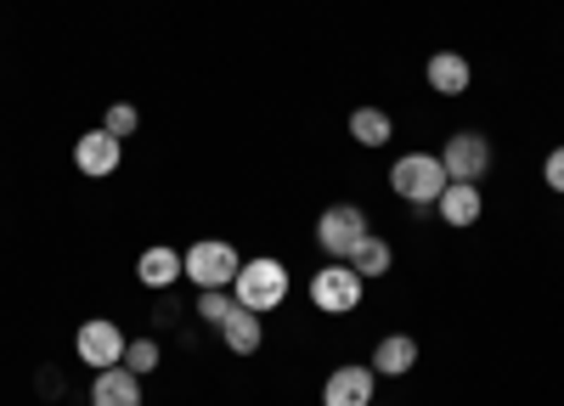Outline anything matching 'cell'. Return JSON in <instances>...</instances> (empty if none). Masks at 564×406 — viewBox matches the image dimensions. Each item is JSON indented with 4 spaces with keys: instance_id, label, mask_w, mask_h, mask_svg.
I'll return each instance as SVG.
<instances>
[{
    "instance_id": "cell-7",
    "label": "cell",
    "mask_w": 564,
    "mask_h": 406,
    "mask_svg": "<svg viewBox=\"0 0 564 406\" xmlns=\"http://www.w3.org/2000/svg\"><path fill=\"white\" fill-rule=\"evenodd\" d=\"M441 164H446V180H468V187H480L486 169H491V142L480 130H457L452 142L441 147Z\"/></svg>"
},
{
    "instance_id": "cell-12",
    "label": "cell",
    "mask_w": 564,
    "mask_h": 406,
    "mask_svg": "<svg viewBox=\"0 0 564 406\" xmlns=\"http://www.w3.org/2000/svg\"><path fill=\"white\" fill-rule=\"evenodd\" d=\"M423 79H430L435 97H463V90L475 85V68H468L463 52H435L430 63H423Z\"/></svg>"
},
{
    "instance_id": "cell-11",
    "label": "cell",
    "mask_w": 564,
    "mask_h": 406,
    "mask_svg": "<svg viewBox=\"0 0 564 406\" xmlns=\"http://www.w3.org/2000/svg\"><path fill=\"white\" fill-rule=\"evenodd\" d=\"M90 406H148V395H141V378L124 367H102L97 384H90Z\"/></svg>"
},
{
    "instance_id": "cell-4",
    "label": "cell",
    "mask_w": 564,
    "mask_h": 406,
    "mask_svg": "<svg viewBox=\"0 0 564 406\" xmlns=\"http://www.w3.org/2000/svg\"><path fill=\"white\" fill-rule=\"evenodd\" d=\"M361 277H356V265L350 260H327L316 277H311V305L322 310V316H350L356 305H361Z\"/></svg>"
},
{
    "instance_id": "cell-6",
    "label": "cell",
    "mask_w": 564,
    "mask_h": 406,
    "mask_svg": "<svg viewBox=\"0 0 564 406\" xmlns=\"http://www.w3.org/2000/svg\"><path fill=\"white\" fill-rule=\"evenodd\" d=\"M124 328L119 322H108V316H90V322H79V333H74V350H79V361L90 373H102V367H119L124 361Z\"/></svg>"
},
{
    "instance_id": "cell-22",
    "label": "cell",
    "mask_w": 564,
    "mask_h": 406,
    "mask_svg": "<svg viewBox=\"0 0 564 406\" xmlns=\"http://www.w3.org/2000/svg\"><path fill=\"white\" fill-rule=\"evenodd\" d=\"M372 406H379V400H372Z\"/></svg>"
},
{
    "instance_id": "cell-17",
    "label": "cell",
    "mask_w": 564,
    "mask_h": 406,
    "mask_svg": "<svg viewBox=\"0 0 564 406\" xmlns=\"http://www.w3.org/2000/svg\"><path fill=\"white\" fill-rule=\"evenodd\" d=\"M350 265H356V277H361V283H367V277H390V265H395V249H390L384 238H372V232H367V238L356 243Z\"/></svg>"
},
{
    "instance_id": "cell-21",
    "label": "cell",
    "mask_w": 564,
    "mask_h": 406,
    "mask_svg": "<svg viewBox=\"0 0 564 406\" xmlns=\"http://www.w3.org/2000/svg\"><path fill=\"white\" fill-rule=\"evenodd\" d=\"M542 180H547L553 193H564V147H553V153L542 158Z\"/></svg>"
},
{
    "instance_id": "cell-3",
    "label": "cell",
    "mask_w": 564,
    "mask_h": 406,
    "mask_svg": "<svg viewBox=\"0 0 564 406\" xmlns=\"http://www.w3.org/2000/svg\"><path fill=\"white\" fill-rule=\"evenodd\" d=\"M181 265H186V283L209 294V288H231V283H238L243 254H238V243H226V238H204V243H193L181 254Z\"/></svg>"
},
{
    "instance_id": "cell-13",
    "label": "cell",
    "mask_w": 564,
    "mask_h": 406,
    "mask_svg": "<svg viewBox=\"0 0 564 406\" xmlns=\"http://www.w3.org/2000/svg\"><path fill=\"white\" fill-rule=\"evenodd\" d=\"M435 215L463 232V226H475V220L486 215V198H480V187H468V180H446V193H441Z\"/></svg>"
},
{
    "instance_id": "cell-20",
    "label": "cell",
    "mask_w": 564,
    "mask_h": 406,
    "mask_svg": "<svg viewBox=\"0 0 564 406\" xmlns=\"http://www.w3.org/2000/svg\"><path fill=\"white\" fill-rule=\"evenodd\" d=\"M231 305H238V299H231L226 288H209V294H198V316H204L209 328H220V316H226Z\"/></svg>"
},
{
    "instance_id": "cell-2",
    "label": "cell",
    "mask_w": 564,
    "mask_h": 406,
    "mask_svg": "<svg viewBox=\"0 0 564 406\" xmlns=\"http://www.w3.org/2000/svg\"><path fill=\"white\" fill-rule=\"evenodd\" d=\"M243 310H254V316H265V310H276L282 299H289V265L282 260H271V254H254V260H243L238 265V283H231Z\"/></svg>"
},
{
    "instance_id": "cell-9",
    "label": "cell",
    "mask_w": 564,
    "mask_h": 406,
    "mask_svg": "<svg viewBox=\"0 0 564 406\" xmlns=\"http://www.w3.org/2000/svg\"><path fill=\"white\" fill-rule=\"evenodd\" d=\"M372 367H361V361H345V367L327 373L322 384V406H372Z\"/></svg>"
},
{
    "instance_id": "cell-16",
    "label": "cell",
    "mask_w": 564,
    "mask_h": 406,
    "mask_svg": "<svg viewBox=\"0 0 564 406\" xmlns=\"http://www.w3.org/2000/svg\"><path fill=\"white\" fill-rule=\"evenodd\" d=\"M390 135H395V119H390L384 108H356V113H350V142H356V147L379 153V147H390Z\"/></svg>"
},
{
    "instance_id": "cell-5",
    "label": "cell",
    "mask_w": 564,
    "mask_h": 406,
    "mask_svg": "<svg viewBox=\"0 0 564 406\" xmlns=\"http://www.w3.org/2000/svg\"><path fill=\"white\" fill-rule=\"evenodd\" d=\"M361 238H367V215H361L356 204H327V209H322V220H316V249H322L327 260H350Z\"/></svg>"
},
{
    "instance_id": "cell-1",
    "label": "cell",
    "mask_w": 564,
    "mask_h": 406,
    "mask_svg": "<svg viewBox=\"0 0 564 406\" xmlns=\"http://www.w3.org/2000/svg\"><path fill=\"white\" fill-rule=\"evenodd\" d=\"M390 193H395L401 204H412L417 215H430V209L441 204V193H446V164H441V153H406V158H395V164H390Z\"/></svg>"
},
{
    "instance_id": "cell-10",
    "label": "cell",
    "mask_w": 564,
    "mask_h": 406,
    "mask_svg": "<svg viewBox=\"0 0 564 406\" xmlns=\"http://www.w3.org/2000/svg\"><path fill=\"white\" fill-rule=\"evenodd\" d=\"M135 277H141V288H153V294L175 288V283L186 277V265H181V249H170V243H153V249H141V260H135Z\"/></svg>"
},
{
    "instance_id": "cell-14",
    "label": "cell",
    "mask_w": 564,
    "mask_h": 406,
    "mask_svg": "<svg viewBox=\"0 0 564 406\" xmlns=\"http://www.w3.org/2000/svg\"><path fill=\"white\" fill-rule=\"evenodd\" d=\"M220 344H226L231 355H254V350L265 344L260 316H254V310H243V305H231V310L220 316Z\"/></svg>"
},
{
    "instance_id": "cell-15",
    "label": "cell",
    "mask_w": 564,
    "mask_h": 406,
    "mask_svg": "<svg viewBox=\"0 0 564 406\" xmlns=\"http://www.w3.org/2000/svg\"><path fill=\"white\" fill-rule=\"evenodd\" d=\"M417 367V339L412 333H384L379 350H372V373L379 378H406Z\"/></svg>"
},
{
    "instance_id": "cell-8",
    "label": "cell",
    "mask_w": 564,
    "mask_h": 406,
    "mask_svg": "<svg viewBox=\"0 0 564 406\" xmlns=\"http://www.w3.org/2000/svg\"><path fill=\"white\" fill-rule=\"evenodd\" d=\"M119 164H124V142H119V135H108L102 124L85 130L79 142H74V169L90 175V180H108Z\"/></svg>"
},
{
    "instance_id": "cell-19",
    "label": "cell",
    "mask_w": 564,
    "mask_h": 406,
    "mask_svg": "<svg viewBox=\"0 0 564 406\" xmlns=\"http://www.w3.org/2000/svg\"><path fill=\"white\" fill-rule=\"evenodd\" d=\"M135 124H141V113H135L130 102H113V108L102 113V130H108V135H119V142H124V135H135Z\"/></svg>"
},
{
    "instance_id": "cell-18",
    "label": "cell",
    "mask_w": 564,
    "mask_h": 406,
    "mask_svg": "<svg viewBox=\"0 0 564 406\" xmlns=\"http://www.w3.org/2000/svg\"><path fill=\"white\" fill-rule=\"evenodd\" d=\"M159 361H164L159 339H130V344H124V367H130L135 378H148V373H159Z\"/></svg>"
}]
</instances>
